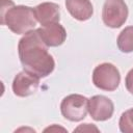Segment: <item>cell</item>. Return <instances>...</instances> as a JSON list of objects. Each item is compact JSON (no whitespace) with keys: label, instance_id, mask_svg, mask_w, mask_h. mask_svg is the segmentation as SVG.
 <instances>
[{"label":"cell","instance_id":"obj_1","mask_svg":"<svg viewBox=\"0 0 133 133\" xmlns=\"http://www.w3.org/2000/svg\"><path fill=\"white\" fill-rule=\"evenodd\" d=\"M48 46L41 38L37 29L24 34L19 41L18 52L24 71L38 78L49 76L55 68V61L48 52Z\"/></svg>","mask_w":133,"mask_h":133},{"label":"cell","instance_id":"obj_2","mask_svg":"<svg viewBox=\"0 0 133 133\" xmlns=\"http://www.w3.org/2000/svg\"><path fill=\"white\" fill-rule=\"evenodd\" d=\"M37 23L34 8L15 5L11 0H1V24L16 34H25L34 29Z\"/></svg>","mask_w":133,"mask_h":133},{"label":"cell","instance_id":"obj_3","mask_svg":"<svg viewBox=\"0 0 133 133\" xmlns=\"http://www.w3.org/2000/svg\"><path fill=\"white\" fill-rule=\"evenodd\" d=\"M92 82L96 87L102 90L113 91L118 87L121 82L119 71L112 63H101L92 72Z\"/></svg>","mask_w":133,"mask_h":133},{"label":"cell","instance_id":"obj_4","mask_svg":"<svg viewBox=\"0 0 133 133\" xmlns=\"http://www.w3.org/2000/svg\"><path fill=\"white\" fill-rule=\"evenodd\" d=\"M88 111V99L82 95L72 94L63 98L60 104L62 116L71 122H80L85 118Z\"/></svg>","mask_w":133,"mask_h":133},{"label":"cell","instance_id":"obj_5","mask_svg":"<svg viewBox=\"0 0 133 133\" xmlns=\"http://www.w3.org/2000/svg\"><path fill=\"white\" fill-rule=\"evenodd\" d=\"M128 12V6L124 0H105L102 19L107 27L119 28L127 21Z\"/></svg>","mask_w":133,"mask_h":133},{"label":"cell","instance_id":"obj_6","mask_svg":"<svg viewBox=\"0 0 133 133\" xmlns=\"http://www.w3.org/2000/svg\"><path fill=\"white\" fill-rule=\"evenodd\" d=\"M39 79L41 78L27 71H22L18 73L14 78L11 85L14 94L17 97L21 98L33 95L39 86Z\"/></svg>","mask_w":133,"mask_h":133},{"label":"cell","instance_id":"obj_7","mask_svg":"<svg viewBox=\"0 0 133 133\" xmlns=\"http://www.w3.org/2000/svg\"><path fill=\"white\" fill-rule=\"evenodd\" d=\"M114 112L112 101L102 95H96L88 99V113L92 119L104 122L109 119Z\"/></svg>","mask_w":133,"mask_h":133},{"label":"cell","instance_id":"obj_8","mask_svg":"<svg viewBox=\"0 0 133 133\" xmlns=\"http://www.w3.org/2000/svg\"><path fill=\"white\" fill-rule=\"evenodd\" d=\"M38 34L48 47H58L62 45L66 38V31L59 23H53L37 28Z\"/></svg>","mask_w":133,"mask_h":133},{"label":"cell","instance_id":"obj_9","mask_svg":"<svg viewBox=\"0 0 133 133\" xmlns=\"http://www.w3.org/2000/svg\"><path fill=\"white\" fill-rule=\"evenodd\" d=\"M59 5L53 2H43L34 7V12L37 22L42 26H47L53 23H59L60 9Z\"/></svg>","mask_w":133,"mask_h":133},{"label":"cell","instance_id":"obj_10","mask_svg":"<svg viewBox=\"0 0 133 133\" xmlns=\"http://www.w3.org/2000/svg\"><path fill=\"white\" fill-rule=\"evenodd\" d=\"M65 6L71 16L78 21H86L94 14V7L89 0H65Z\"/></svg>","mask_w":133,"mask_h":133},{"label":"cell","instance_id":"obj_11","mask_svg":"<svg viewBox=\"0 0 133 133\" xmlns=\"http://www.w3.org/2000/svg\"><path fill=\"white\" fill-rule=\"evenodd\" d=\"M116 44L123 53L133 52V26H128L122 30L117 36Z\"/></svg>","mask_w":133,"mask_h":133},{"label":"cell","instance_id":"obj_12","mask_svg":"<svg viewBox=\"0 0 133 133\" xmlns=\"http://www.w3.org/2000/svg\"><path fill=\"white\" fill-rule=\"evenodd\" d=\"M119 130L124 133H133V108L122 113L118 122Z\"/></svg>","mask_w":133,"mask_h":133},{"label":"cell","instance_id":"obj_13","mask_svg":"<svg viewBox=\"0 0 133 133\" xmlns=\"http://www.w3.org/2000/svg\"><path fill=\"white\" fill-rule=\"evenodd\" d=\"M125 85H126V88L127 90L133 95V69H131L127 76H126V79H125Z\"/></svg>","mask_w":133,"mask_h":133},{"label":"cell","instance_id":"obj_14","mask_svg":"<svg viewBox=\"0 0 133 133\" xmlns=\"http://www.w3.org/2000/svg\"><path fill=\"white\" fill-rule=\"evenodd\" d=\"M92 129H95V130H97L98 131V129L96 128V127H94V126H91L90 124H84L83 126H80V127H78L75 131H80V130H83V131H85V130H88V131H90V130H92Z\"/></svg>","mask_w":133,"mask_h":133}]
</instances>
